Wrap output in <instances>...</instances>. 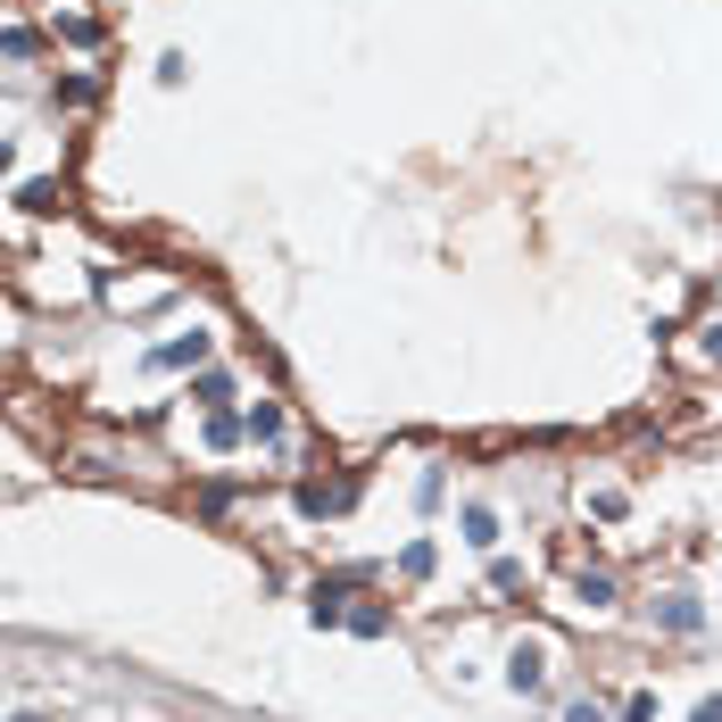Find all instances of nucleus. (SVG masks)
Listing matches in <instances>:
<instances>
[{
	"instance_id": "20e7f679",
	"label": "nucleus",
	"mask_w": 722,
	"mask_h": 722,
	"mask_svg": "<svg viewBox=\"0 0 722 722\" xmlns=\"http://www.w3.org/2000/svg\"><path fill=\"white\" fill-rule=\"evenodd\" d=\"M18 208L25 216H58V208H67V183H58V174H34V183L18 191Z\"/></svg>"
},
{
	"instance_id": "f03ea898",
	"label": "nucleus",
	"mask_w": 722,
	"mask_h": 722,
	"mask_svg": "<svg viewBox=\"0 0 722 722\" xmlns=\"http://www.w3.org/2000/svg\"><path fill=\"white\" fill-rule=\"evenodd\" d=\"M365 573H332V582H307V623L316 631H332V623H349V589H358Z\"/></svg>"
},
{
	"instance_id": "0eeeda50",
	"label": "nucleus",
	"mask_w": 722,
	"mask_h": 722,
	"mask_svg": "<svg viewBox=\"0 0 722 722\" xmlns=\"http://www.w3.org/2000/svg\"><path fill=\"white\" fill-rule=\"evenodd\" d=\"M241 424H249V440H258V449H283V407H274V399H258Z\"/></svg>"
},
{
	"instance_id": "dca6fc26",
	"label": "nucleus",
	"mask_w": 722,
	"mask_h": 722,
	"mask_svg": "<svg viewBox=\"0 0 722 722\" xmlns=\"http://www.w3.org/2000/svg\"><path fill=\"white\" fill-rule=\"evenodd\" d=\"M490 589H523V565H515V556H490Z\"/></svg>"
},
{
	"instance_id": "f3484780",
	"label": "nucleus",
	"mask_w": 722,
	"mask_h": 722,
	"mask_svg": "<svg viewBox=\"0 0 722 722\" xmlns=\"http://www.w3.org/2000/svg\"><path fill=\"white\" fill-rule=\"evenodd\" d=\"M565 722H614V714H607L598 698H573V706H565Z\"/></svg>"
},
{
	"instance_id": "412c9836",
	"label": "nucleus",
	"mask_w": 722,
	"mask_h": 722,
	"mask_svg": "<svg viewBox=\"0 0 722 722\" xmlns=\"http://www.w3.org/2000/svg\"><path fill=\"white\" fill-rule=\"evenodd\" d=\"M18 722H42V714H18Z\"/></svg>"
},
{
	"instance_id": "9b49d317",
	"label": "nucleus",
	"mask_w": 722,
	"mask_h": 722,
	"mask_svg": "<svg viewBox=\"0 0 722 722\" xmlns=\"http://www.w3.org/2000/svg\"><path fill=\"white\" fill-rule=\"evenodd\" d=\"M349 631H358V640H382V631H391V607H349Z\"/></svg>"
},
{
	"instance_id": "a211bd4d",
	"label": "nucleus",
	"mask_w": 722,
	"mask_h": 722,
	"mask_svg": "<svg viewBox=\"0 0 722 722\" xmlns=\"http://www.w3.org/2000/svg\"><path fill=\"white\" fill-rule=\"evenodd\" d=\"M698 358H706V365H722V324H706V341H698Z\"/></svg>"
},
{
	"instance_id": "9d476101",
	"label": "nucleus",
	"mask_w": 722,
	"mask_h": 722,
	"mask_svg": "<svg viewBox=\"0 0 722 722\" xmlns=\"http://www.w3.org/2000/svg\"><path fill=\"white\" fill-rule=\"evenodd\" d=\"M50 50V42L34 34V25H9V34H0V58H42Z\"/></svg>"
},
{
	"instance_id": "7ed1b4c3",
	"label": "nucleus",
	"mask_w": 722,
	"mask_h": 722,
	"mask_svg": "<svg viewBox=\"0 0 722 722\" xmlns=\"http://www.w3.org/2000/svg\"><path fill=\"white\" fill-rule=\"evenodd\" d=\"M656 623H665L673 640H689V631L706 623V607H698V598H689V589H673V598H656Z\"/></svg>"
},
{
	"instance_id": "6ab92c4d",
	"label": "nucleus",
	"mask_w": 722,
	"mask_h": 722,
	"mask_svg": "<svg viewBox=\"0 0 722 722\" xmlns=\"http://www.w3.org/2000/svg\"><path fill=\"white\" fill-rule=\"evenodd\" d=\"M689 722H722V698H706V706H698V714H689Z\"/></svg>"
},
{
	"instance_id": "39448f33",
	"label": "nucleus",
	"mask_w": 722,
	"mask_h": 722,
	"mask_svg": "<svg viewBox=\"0 0 722 722\" xmlns=\"http://www.w3.org/2000/svg\"><path fill=\"white\" fill-rule=\"evenodd\" d=\"M200 358H208V332H183V341H158V349H150L158 374H174V365H200Z\"/></svg>"
},
{
	"instance_id": "aec40b11",
	"label": "nucleus",
	"mask_w": 722,
	"mask_h": 722,
	"mask_svg": "<svg viewBox=\"0 0 722 722\" xmlns=\"http://www.w3.org/2000/svg\"><path fill=\"white\" fill-rule=\"evenodd\" d=\"M9 167H18V150H9V142H0V174H9Z\"/></svg>"
},
{
	"instance_id": "f8f14e48",
	"label": "nucleus",
	"mask_w": 722,
	"mask_h": 722,
	"mask_svg": "<svg viewBox=\"0 0 722 722\" xmlns=\"http://www.w3.org/2000/svg\"><path fill=\"white\" fill-rule=\"evenodd\" d=\"M191 399H200V407H225L233 399V374H200V382H191Z\"/></svg>"
},
{
	"instance_id": "f257e3e1",
	"label": "nucleus",
	"mask_w": 722,
	"mask_h": 722,
	"mask_svg": "<svg viewBox=\"0 0 722 722\" xmlns=\"http://www.w3.org/2000/svg\"><path fill=\"white\" fill-rule=\"evenodd\" d=\"M549 665H556V647L540 640V631H532V640H515L507 647V689H515V698H540V689H549Z\"/></svg>"
},
{
	"instance_id": "ddd939ff",
	"label": "nucleus",
	"mask_w": 722,
	"mask_h": 722,
	"mask_svg": "<svg viewBox=\"0 0 722 722\" xmlns=\"http://www.w3.org/2000/svg\"><path fill=\"white\" fill-rule=\"evenodd\" d=\"M614 722H656V689H631V698L614 706Z\"/></svg>"
},
{
	"instance_id": "4468645a",
	"label": "nucleus",
	"mask_w": 722,
	"mask_h": 722,
	"mask_svg": "<svg viewBox=\"0 0 722 722\" xmlns=\"http://www.w3.org/2000/svg\"><path fill=\"white\" fill-rule=\"evenodd\" d=\"M440 498H449V474H440V465H424V482H416V507H424V515H432V507H440Z\"/></svg>"
},
{
	"instance_id": "6e6552de",
	"label": "nucleus",
	"mask_w": 722,
	"mask_h": 722,
	"mask_svg": "<svg viewBox=\"0 0 722 722\" xmlns=\"http://www.w3.org/2000/svg\"><path fill=\"white\" fill-rule=\"evenodd\" d=\"M456 532H465V549H498V515L490 507H465V515H456Z\"/></svg>"
},
{
	"instance_id": "423d86ee",
	"label": "nucleus",
	"mask_w": 722,
	"mask_h": 722,
	"mask_svg": "<svg viewBox=\"0 0 722 722\" xmlns=\"http://www.w3.org/2000/svg\"><path fill=\"white\" fill-rule=\"evenodd\" d=\"M573 607H582V614H607L614 607V573H573Z\"/></svg>"
},
{
	"instance_id": "1a4fd4ad",
	"label": "nucleus",
	"mask_w": 722,
	"mask_h": 722,
	"mask_svg": "<svg viewBox=\"0 0 722 722\" xmlns=\"http://www.w3.org/2000/svg\"><path fill=\"white\" fill-rule=\"evenodd\" d=\"M432 565H440L432 540H407V549H399V582H432Z\"/></svg>"
},
{
	"instance_id": "2eb2a0df",
	"label": "nucleus",
	"mask_w": 722,
	"mask_h": 722,
	"mask_svg": "<svg viewBox=\"0 0 722 722\" xmlns=\"http://www.w3.org/2000/svg\"><path fill=\"white\" fill-rule=\"evenodd\" d=\"M249 440V424H233V416H208V449H241Z\"/></svg>"
}]
</instances>
